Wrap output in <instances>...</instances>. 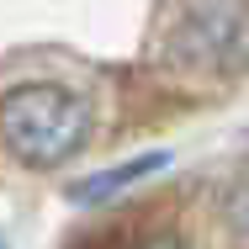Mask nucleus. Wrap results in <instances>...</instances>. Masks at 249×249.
<instances>
[{"instance_id": "20e7f679", "label": "nucleus", "mask_w": 249, "mask_h": 249, "mask_svg": "<svg viewBox=\"0 0 249 249\" xmlns=\"http://www.w3.org/2000/svg\"><path fill=\"white\" fill-rule=\"evenodd\" d=\"M223 212H228V223L249 233V175H239L233 186H228V201H223Z\"/></svg>"}, {"instance_id": "f03ea898", "label": "nucleus", "mask_w": 249, "mask_h": 249, "mask_svg": "<svg viewBox=\"0 0 249 249\" xmlns=\"http://www.w3.org/2000/svg\"><path fill=\"white\" fill-rule=\"evenodd\" d=\"M164 53L201 74H249V0H186L170 11Z\"/></svg>"}, {"instance_id": "f257e3e1", "label": "nucleus", "mask_w": 249, "mask_h": 249, "mask_svg": "<svg viewBox=\"0 0 249 249\" xmlns=\"http://www.w3.org/2000/svg\"><path fill=\"white\" fill-rule=\"evenodd\" d=\"M90 122H96L90 101L69 85L37 80V85H16L0 96V138L32 170H53L74 159L90 138Z\"/></svg>"}, {"instance_id": "7ed1b4c3", "label": "nucleus", "mask_w": 249, "mask_h": 249, "mask_svg": "<svg viewBox=\"0 0 249 249\" xmlns=\"http://www.w3.org/2000/svg\"><path fill=\"white\" fill-rule=\"evenodd\" d=\"M154 170H164V154H138V159H127V164H117V170H101V175H90V180H80V186H69V201H106L117 196V191H127V186H138L143 175H154Z\"/></svg>"}, {"instance_id": "39448f33", "label": "nucleus", "mask_w": 249, "mask_h": 249, "mask_svg": "<svg viewBox=\"0 0 249 249\" xmlns=\"http://www.w3.org/2000/svg\"><path fill=\"white\" fill-rule=\"evenodd\" d=\"M127 249H186L175 233H149V239H138V244H127Z\"/></svg>"}]
</instances>
